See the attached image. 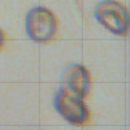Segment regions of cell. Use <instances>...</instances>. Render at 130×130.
Masks as SVG:
<instances>
[{
    "label": "cell",
    "instance_id": "1",
    "mask_svg": "<svg viewBox=\"0 0 130 130\" xmlns=\"http://www.w3.org/2000/svg\"><path fill=\"white\" fill-rule=\"evenodd\" d=\"M25 29L29 38L35 43H47L57 31L56 17L44 7H35L29 10L25 18Z\"/></svg>",
    "mask_w": 130,
    "mask_h": 130
},
{
    "label": "cell",
    "instance_id": "2",
    "mask_svg": "<svg viewBox=\"0 0 130 130\" xmlns=\"http://www.w3.org/2000/svg\"><path fill=\"white\" fill-rule=\"evenodd\" d=\"M95 18L115 35H125L129 29L126 8L116 0H103L95 7Z\"/></svg>",
    "mask_w": 130,
    "mask_h": 130
},
{
    "label": "cell",
    "instance_id": "3",
    "mask_svg": "<svg viewBox=\"0 0 130 130\" xmlns=\"http://www.w3.org/2000/svg\"><path fill=\"white\" fill-rule=\"evenodd\" d=\"M55 108L59 115L72 125H82L89 120V109L83 99L60 87L55 96Z\"/></svg>",
    "mask_w": 130,
    "mask_h": 130
},
{
    "label": "cell",
    "instance_id": "4",
    "mask_svg": "<svg viewBox=\"0 0 130 130\" xmlns=\"http://www.w3.org/2000/svg\"><path fill=\"white\" fill-rule=\"evenodd\" d=\"M61 87L70 94L85 99L90 87L89 70L81 64H72L65 69Z\"/></svg>",
    "mask_w": 130,
    "mask_h": 130
},
{
    "label": "cell",
    "instance_id": "5",
    "mask_svg": "<svg viewBox=\"0 0 130 130\" xmlns=\"http://www.w3.org/2000/svg\"><path fill=\"white\" fill-rule=\"evenodd\" d=\"M3 43H4V34H3L2 29H0V47L3 46Z\"/></svg>",
    "mask_w": 130,
    "mask_h": 130
}]
</instances>
